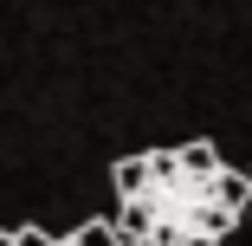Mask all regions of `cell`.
<instances>
[{"label":"cell","instance_id":"obj_2","mask_svg":"<svg viewBox=\"0 0 252 246\" xmlns=\"http://www.w3.org/2000/svg\"><path fill=\"white\" fill-rule=\"evenodd\" d=\"M71 246H123V233H117V220H84L78 233H65Z\"/></svg>","mask_w":252,"mask_h":246},{"label":"cell","instance_id":"obj_7","mask_svg":"<svg viewBox=\"0 0 252 246\" xmlns=\"http://www.w3.org/2000/svg\"><path fill=\"white\" fill-rule=\"evenodd\" d=\"M123 246H129V240H123Z\"/></svg>","mask_w":252,"mask_h":246},{"label":"cell","instance_id":"obj_3","mask_svg":"<svg viewBox=\"0 0 252 246\" xmlns=\"http://www.w3.org/2000/svg\"><path fill=\"white\" fill-rule=\"evenodd\" d=\"M13 246H52V233L45 227H13Z\"/></svg>","mask_w":252,"mask_h":246},{"label":"cell","instance_id":"obj_1","mask_svg":"<svg viewBox=\"0 0 252 246\" xmlns=\"http://www.w3.org/2000/svg\"><path fill=\"white\" fill-rule=\"evenodd\" d=\"M110 181H117V233L129 246H220L252 208L246 169H233L207 136L123 156Z\"/></svg>","mask_w":252,"mask_h":246},{"label":"cell","instance_id":"obj_6","mask_svg":"<svg viewBox=\"0 0 252 246\" xmlns=\"http://www.w3.org/2000/svg\"><path fill=\"white\" fill-rule=\"evenodd\" d=\"M246 181H252V169H246Z\"/></svg>","mask_w":252,"mask_h":246},{"label":"cell","instance_id":"obj_5","mask_svg":"<svg viewBox=\"0 0 252 246\" xmlns=\"http://www.w3.org/2000/svg\"><path fill=\"white\" fill-rule=\"evenodd\" d=\"M52 246H71V240H52Z\"/></svg>","mask_w":252,"mask_h":246},{"label":"cell","instance_id":"obj_4","mask_svg":"<svg viewBox=\"0 0 252 246\" xmlns=\"http://www.w3.org/2000/svg\"><path fill=\"white\" fill-rule=\"evenodd\" d=\"M0 246H13V227H0Z\"/></svg>","mask_w":252,"mask_h":246}]
</instances>
